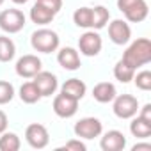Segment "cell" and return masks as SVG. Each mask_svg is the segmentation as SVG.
I'll list each match as a JSON object with an SVG mask.
<instances>
[{
	"label": "cell",
	"instance_id": "21",
	"mask_svg": "<svg viewBox=\"0 0 151 151\" xmlns=\"http://www.w3.org/2000/svg\"><path fill=\"white\" fill-rule=\"evenodd\" d=\"M109 20H110V13H109V9L105 6L93 7V25H91L93 30H100V29L107 27Z\"/></svg>",
	"mask_w": 151,
	"mask_h": 151
},
{
	"label": "cell",
	"instance_id": "29",
	"mask_svg": "<svg viewBox=\"0 0 151 151\" xmlns=\"http://www.w3.org/2000/svg\"><path fill=\"white\" fill-rule=\"evenodd\" d=\"M140 2H144V0H117V9H119L121 13H124V11L132 9L133 6H137V4H140Z\"/></svg>",
	"mask_w": 151,
	"mask_h": 151
},
{
	"label": "cell",
	"instance_id": "28",
	"mask_svg": "<svg viewBox=\"0 0 151 151\" xmlns=\"http://www.w3.org/2000/svg\"><path fill=\"white\" fill-rule=\"evenodd\" d=\"M36 4H39V6L46 7V9H48V11H52L53 14H57V13L62 9V0H37Z\"/></svg>",
	"mask_w": 151,
	"mask_h": 151
},
{
	"label": "cell",
	"instance_id": "32",
	"mask_svg": "<svg viewBox=\"0 0 151 151\" xmlns=\"http://www.w3.org/2000/svg\"><path fill=\"white\" fill-rule=\"evenodd\" d=\"M140 149L151 151V144H149V142H140V144H135V146L132 147V151H140Z\"/></svg>",
	"mask_w": 151,
	"mask_h": 151
},
{
	"label": "cell",
	"instance_id": "13",
	"mask_svg": "<svg viewBox=\"0 0 151 151\" xmlns=\"http://www.w3.org/2000/svg\"><path fill=\"white\" fill-rule=\"evenodd\" d=\"M124 146H126V137L119 130H109L100 140V147L103 151H121L124 149Z\"/></svg>",
	"mask_w": 151,
	"mask_h": 151
},
{
	"label": "cell",
	"instance_id": "14",
	"mask_svg": "<svg viewBox=\"0 0 151 151\" xmlns=\"http://www.w3.org/2000/svg\"><path fill=\"white\" fill-rule=\"evenodd\" d=\"M60 93L80 101V100L86 96V93H87V86H86L80 78H69V80H66V82L60 86Z\"/></svg>",
	"mask_w": 151,
	"mask_h": 151
},
{
	"label": "cell",
	"instance_id": "30",
	"mask_svg": "<svg viewBox=\"0 0 151 151\" xmlns=\"http://www.w3.org/2000/svg\"><path fill=\"white\" fill-rule=\"evenodd\" d=\"M140 110V114H139V117H142L146 123H149L151 124V103H146L142 109H139Z\"/></svg>",
	"mask_w": 151,
	"mask_h": 151
},
{
	"label": "cell",
	"instance_id": "3",
	"mask_svg": "<svg viewBox=\"0 0 151 151\" xmlns=\"http://www.w3.org/2000/svg\"><path fill=\"white\" fill-rule=\"evenodd\" d=\"M25 14L20 9H4L0 13V30L6 34H16L25 27Z\"/></svg>",
	"mask_w": 151,
	"mask_h": 151
},
{
	"label": "cell",
	"instance_id": "26",
	"mask_svg": "<svg viewBox=\"0 0 151 151\" xmlns=\"http://www.w3.org/2000/svg\"><path fill=\"white\" fill-rule=\"evenodd\" d=\"M14 98V87L11 82L0 80V105H6Z\"/></svg>",
	"mask_w": 151,
	"mask_h": 151
},
{
	"label": "cell",
	"instance_id": "15",
	"mask_svg": "<svg viewBox=\"0 0 151 151\" xmlns=\"http://www.w3.org/2000/svg\"><path fill=\"white\" fill-rule=\"evenodd\" d=\"M117 91H116V86L110 84V82H100L94 86L93 89V98L98 101V103H110L114 98H116Z\"/></svg>",
	"mask_w": 151,
	"mask_h": 151
},
{
	"label": "cell",
	"instance_id": "10",
	"mask_svg": "<svg viewBox=\"0 0 151 151\" xmlns=\"http://www.w3.org/2000/svg\"><path fill=\"white\" fill-rule=\"evenodd\" d=\"M32 82H34L36 87L39 89V93H41L43 98L55 94V91H57V87H59V80H57L55 75L50 73V71H43V69L32 78Z\"/></svg>",
	"mask_w": 151,
	"mask_h": 151
},
{
	"label": "cell",
	"instance_id": "19",
	"mask_svg": "<svg viewBox=\"0 0 151 151\" xmlns=\"http://www.w3.org/2000/svg\"><path fill=\"white\" fill-rule=\"evenodd\" d=\"M16 55V45L11 37L0 36V62H9Z\"/></svg>",
	"mask_w": 151,
	"mask_h": 151
},
{
	"label": "cell",
	"instance_id": "9",
	"mask_svg": "<svg viewBox=\"0 0 151 151\" xmlns=\"http://www.w3.org/2000/svg\"><path fill=\"white\" fill-rule=\"evenodd\" d=\"M78 110V100H75L71 96H66V94H57L53 98V112L62 117V119H69L77 114Z\"/></svg>",
	"mask_w": 151,
	"mask_h": 151
},
{
	"label": "cell",
	"instance_id": "12",
	"mask_svg": "<svg viewBox=\"0 0 151 151\" xmlns=\"http://www.w3.org/2000/svg\"><path fill=\"white\" fill-rule=\"evenodd\" d=\"M57 62H59L60 68H64L68 71H77L82 66L80 53L75 48H71V46H64V48H60L57 52Z\"/></svg>",
	"mask_w": 151,
	"mask_h": 151
},
{
	"label": "cell",
	"instance_id": "4",
	"mask_svg": "<svg viewBox=\"0 0 151 151\" xmlns=\"http://www.w3.org/2000/svg\"><path fill=\"white\" fill-rule=\"evenodd\" d=\"M112 110L119 119H132L133 116H137L139 110V101L135 96L132 94H116V98L112 100Z\"/></svg>",
	"mask_w": 151,
	"mask_h": 151
},
{
	"label": "cell",
	"instance_id": "24",
	"mask_svg": "<svg viewBox=\"0 0 151 151\" xmlns=\"http://www.w3.org/2000/svg\"><path fill=\"white\" fill-rule=\"evenodd\" d=\"M133 75H135V69L130 68L126 62L123 60H117V64L114 66V77L116 80H119L121 84H128L133 80Z\"/></svg>",
	"mask_w": 151,
	"mask_h": 151
},
{
	"label": "cell",
	"instance_id": "6",
	"mask_svg": "<svg viewBox=\"0 0 151 151\" xmlns=\"http://www.w3.org/2000/svg\"><path fill=\"white\" fill-rule=\"evenodd\" d=\"M103 48V41L101 36L94 30H86L80 37H78V50L82 55L86 57H96Z\"/></svg>",
	"mask_w": 151,
	"mask_h": 151
},
{
	"label": "cell",
	"instance_id": "25",
	"mask_svg": "<svg viewBox=\"0 0 151 151\" xmlns=\"http://www.w3.org/2000/svg\"><path fill=\"white\" fill-rule=\"evenodd\" d=\"M133 82L137 86V89L140 91H151V71L149 69H142L137 75H133Z\"/></svg>",
	"mask_w": 151,
	"mask_h": 151
},
{
	"label": "cell",
	"instance_id": "8",
	"mask_svg": "<svg viewBox=\"0 0 151 151\" xmlns=\"http://www.w3.org/2000/svg\"><path fill=\"white\" fill-rule=\"evenodd\" d=\"M25 140L29 142L30 147H34V149H43V147H46L48 142H50V133H48L46 126H43V124H39V123H32V124H29L27 130H25Z\"/></svg>",
	"mask_w": 151,
	"mask_h": 151
},
{
	"label": "cell",
	"instance_id": "1",
	"mask_svg": "<svg viewBox=\"0 0 151 151\" xmlns=\"http://www.w3.org/2000/svg\"><path fill=\"white\" fill-rule=\"evenodd\" d=\"M123 62H126L130 68H133L135 71L146 64L151 62V41L147 37H139L135 41L130 43V46L124 50L123 57H121Z\"/></svg>",
	"mask_w": 151,
	"mask_h": 151
},
{
	"label": "cell",
	"instance_id": "34",
	"mask_svg": "<svg viewBox=\"0 0 151 151\" xmlns=\"http://www.w3.org/2000/svg\"><path fill=\"white\" fill-rule=\"evenodd\" d=\"M4 2H6V0H0V6H2V4H4Z\"/></svg>",
	"mask_w": 151,
	"mask_h": 151
},
{
	"label": "cell",
	"instance_id": "31",
	"mask_svg": "<svg viewBox=\"0 0 151 151\" xmlns=\"http://www.w3.org/2000/svg\"><path fill=\"white\" fill-rule=\"evenodd\" d=\"M7 124H9V121H7L6 112H4V110H0V133H4V132L7 130Z\"/></svg>",
	"mask_w": 151,
	"mask_h": 151
},
{
	"label": "cell",
	"instance_id": "22",
	"mask_svg": "<svg viewBox=\"0 0 151 151\" xmlns=\"http://www.w3.org/2000/svg\"><path fill=\"white\" fill-rule=\"evenodd\" d=\"M130 132H132V135L133 137H137V139H147L149 135H151V124L149 123H146L142 117H135L133 116V121L130 123Z\"/></svg>",
	"mask_w": 151,
	"mask_h": 151
},
{
	"label": "cell",
	"instance_id": "5",
	"mask_svg": "<svg viewBox=\"0 0 151 151\" xmlns=\"http://www.w3.org/2000/svg\"><path fill=\"white\" fill-rule=\"evenodd\" d=\"M73 130H75V135L77 137L91 140V139H96L103 133V124L98 117H82L75 124Z\"/></svg>",
	"mask_w": 151,
	"mask_h": 151
},
{
	"label": "cell",
	"instance_id": "27",
	"mask_svg": "<svg viewBox=\"0 0 151 151\" xmlns=\"http://www.w3.org/2000/svg\"><path fill=\"white\" fill-rule=\"evenodd\" d=\"M59 149H64V151H86L87 149V146L80 140V139H71V140H68L62 147H59Z\"/></svg>",
	"mask_w": 151,
	"mask_h": 151
},
{
	"label": "cell",
	"instance_id": "18",
	"mask_svg": "<svg viewBox=\"0 0 151 151\" xmlns=\"http://www.w3.org/2000/svg\"><path fill=\"white\" fill-rule=\"evenodd\" d=\"M123 14H124L126 22H132V23H140V22H144V20L147 18V14H149V7H147L146 0H144V2H140V4H137V6H133L132 9L124 11Z\"/></svg>",
	"mask_w": 151,
	"mask_h": 151
},
{
	"label": "cell",
	"instance_id": "11",
	"mask_svg": "<svg viewBox=\"0 0 151 151\" xmlns=\"http://www.w3.org/2000/svg\"><path fill=\"white\" fill-rule=\"evenodd\" d=\"M109 37L114 45H126L132 39V29L124 20H114L109 23Z\"/></svg>",
	"mask_w": 151,
	"mask_h": 151
},
{
	"label": "cell",
	"instance_id": "16",
	"mask_svg": "<svg viewBox=\"0 0 151 151\" xmlns=\"http://www.w3.org/2000/svg\"><path fill=\"white\" fill-rule=\"evenodd\" d=\"M53 18H55V14L52 11H48L46 7L39 6V4H34L32 9H30V20L36 25H41V27L43 25H48V23L53 22Z\"/></svg>",
	"mask_w": 151,
	"mask_h": 151
},
{
	"label": "cell",
	"instance_id": "7",
	"mask_svg": "<svg viewBox=\"0 0 151 151\" xmlns=\"http://www.w3.org/2000/svg\"><path fill=\"white\" fill-rule=\"evenodd\" d=\"M16 75L22 78H34L36 75L43 69V62L37 55H32V53H27L23 57H20L16 60Z\"/></svg>",
	"mask_w": 151,
	"mask_h": 151
},
{
	"label": "cell",
	"instance_id": "20",
	"mask_svg": "<svg viewBox=\"0 0 151 151\" xmlns=\"http://www.w3.org/2000/svg\"><path fill=\"white\" fill-rule=\"evenodd\" d=\"M73 22L80 29H91V25H93V7H78L73 13Z\"/></svg>",
	"mask_w": 151,
	"mask_h": 151
},
{
	"label": "cell",
	"instance_id": "23",
	"mask_svg": "<svg viewBox=\"0 0 151 151\" xmlns=\"http://www.w3.org/2000/svg\"><path fill=\"white\" fill-rule=\"evenodd\" d=\"M2 137H0V151H18L22 147V140L16 133L13 132H4L0 133Z\"/></svg>",
	"mask_w": 151,
	"mask_h": 151
},
{
	"label": "cell",
	"instance_id": "17",
	"mask_svg": "<svg viewBox=\"0 0 151 151\" xmlns=\"http://www.w3.org/2000/svg\"><path fill=\"white\" fill-rule=\"evenodd\" d=\"M41 98H43V96H41L39 89L36 87V84H34L32 80H30V82H25V84L20 87V100H22L23 103L32 105V103H37Z\"/></svg>",
	"mask_w": 151,
	"mask_h": 151
},
{
	"label": "cell",
	"instance_id": "33",
	"mask_svg": "<svg viewBox=\"0 0 151 151\" xmlns=\"http://www.w3.org/2000/svg\"><path fill=\"white\" fill-rule=\"evenodd\" d=\"M13 4H16V6H23V4H27L29 0H11Z\"/></svg>",
	"mask_w": 151,
	"mask_h": 151
},
{
	"label": "cell",
	"instance_id": "2",
	"mask_svg": "<svg viewBox=\"0 0 151 151\" xmlns=\"http://www.w3.org/2000/svg\"><path fill=\"white\" fill-rule=\"evenodd\" d=\"M30 45L39 53H52V52L59 50L60 37L52 29H37L30 36Z\"/></svg>",
	"mask_w": 151,
	"mask_h": 151
}]
</instances>
